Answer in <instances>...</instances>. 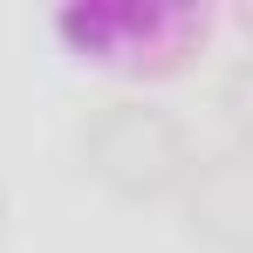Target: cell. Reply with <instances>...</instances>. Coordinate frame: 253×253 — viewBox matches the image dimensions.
Wrapping results in <instances>:
<instances>
[{
	"label": "cell",
	"instance_id": "6da1fadb",
	"mask_svg": "<svg viewBox=\"0 0 253 253\" xmlns=\"http://www.w3.org/2000/svg\"><path fill=\"white\" fill-rule=\"evenodd\" d=\"M76 151H83L89 178H103L117 199H171L185 185L192 158H199L185 117L151 103V96H103V103H89L83 124H76Z\"/></svg>",
	"mask_w": 253,
	"mask_h": 253
},
{
	"label": "cell",
	"instance_id": "7a4b0ae2",
	"mask_svg": "<svg viewBox=\"0 0 253 253\" xmlns=\"http://www.w3.org/2000/svg\"><path fill=\"white\" fill-rule=\"evenodd\" d=\"M55 28H62V42H76L83 62H110L137 76L185 69L206 42V14H192V7H69Z\"/></svg>",
	"mask_w": 253,
	"mask_h": 253
},
{
	"label": "cell",
	"instance_id": "3957f363",
	"mask_svg": "<svg viewBox=\"0 0 253 253\" xmlns=\"http://www.w3.org/2000/svg\"><path fill=\"white\" fill-rule=\"evenodd\" d=\"M178 212H185V240H199L206 253H247L253 247V151L233 137L199 151L178 185Z\"/></svg>",
	"mask_w": 253,
	"mask_h": 253
},
{
	"label": "cell",
	"instance_id": "277c9868",
	"mask_svg": "<svg viewBox=\"0 0 253 253\" xmlns=\"http://www.w3.org/2000/svg\"><path fill=\"white\" fill-rule=\"evenodd\" d=\"M0 233H7V185H0Z\"/></svg>",
	"mask_w": 253,
	"mask_h": 253
}]
</instances>
